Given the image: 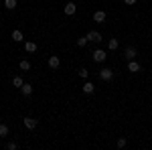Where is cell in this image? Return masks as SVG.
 I'll list each match as a JSON object with an SVG mask.
<instances>
[{"instance_id":"cell-4","label":"cell","mask_w":152,"mask_h":150,"mask_svg":"<svg viewBox=\"0 0 152 150\" xmlns=\"http://www.w3.org/2000/svg\"><path fill=\"white\" fill-rule=\"evenodd\" d=\"M87 39H89L91 43H99V41H104L102 33H97V31H89V33H87Z\"/></svg>"},{"instance_id":"cell-21","label":"cell","mask_w":152,"mask_h":150,"mask_svg":"<svg viewBox=\"0 0 152 150\" xmlns=\"http://www.w3.org/2000/svg\"><path fill=\"white\" fill-rule=\"evenodd\" d=\"M126 144H128V140H126V138H120V140H118V148H126Z\"/></svg>"},{"instance_id":"cell-13","label":"cell","mask_w":152,"mask_h":150,"mask_svg":"<svg viewBox=\"0 0 152 150\" xmlns=\"http://www.w3.org/2000/svg\"><path fill=\"white\" fill-rule=\"evenodd\" d=\"M12 41H16V43H20V41H23V31H18V29H16V31H12Z\"/></svg>"},{"instance_id":"cell-16","label":"cell","mask_w":152,"mask_h":150,"mask_svg":"<svg viewBox=\"0 0 152 150\" xmlns=\"http://www.w3.org/2000/svg\"><path fill=\"white\" fill-rule=\"evenodd\" d=\"M4 6H6L8 10H14V8H16V0H4Z\"/></svg>"},{"instance_id":"cell-22","label":"cell","mask_w":152,"mask_h":150,"mask_svg":"<svg viewBox=\"0 0 152 150\" xmlns=\"http://www.w3.org/2000/svg\"><path fill=\"white\" fill-rule=\"evenodd\" d=\"M6 148L8 150H16L18 146H16V142H6Z\"/></svg>"},{"instance_id":"cell-2","label":"cell","mask_w":152,"mask_h":150,"mask_svg":"<svg viewBox=\"0 0 152 150\" xmlns=\"http://www.w3.org/2000/svg\"><path fill=\"white\" fill-rule=\"evenodd\" d=\"M99 79L102 81H112L114 79V71L112 69H102L99 71Z\"/></svg>"},{"instance_id":"cell-7","label":"cell","mask_w":152,"mask_h":150,"mask_svg":"<svg viewBox=\"0 0 152 150\" xmlns=\"http://www.w3.org/2000/svg\"><path fill=\"white\" fill-rule=\"evenodd\" d=\"M81 91L85 93V95H89V93L95 91V85L91 83V81H85V83H83V87H81Z\"/></svg>"},{"instance_id":"cell-18","label":"cell","mask_w":152,"mask_h":150,"mask_svg":"<svg viewBox=\"0 0 152 150\" xmlns=\"http://www.w3.org/2000/svg\"><path fill=\"white\" fill-rule=\"evenodd\" d=\"M118 45H120V43H118V39H110V43H107L110 51H116V49H118Z\"/></svg>"},{"instance_id":"cell-9","label":"cell","mask_w":152,"mask_h":150,"mask_svg":"<svg viewBox=\"0 0 152 150\" xmlns=\"http://www.w3.org/2000/svg\"><path fill=\"white\" fill-rule=\"evenodd\" d=\"M23 124H24V128H28V130H35L39 122H37L35 118H24V120H23Z\"/></svg>"},{"instance_id":"cell-23","label":"cell","mask_w":152,"mask_h":150,"mask_svg":"<svg viewBox=\"0 0 152 150\" xmlns=\"http://www.w3.org/2000/svg\"><path fill=\"white\" fill-rule=\"evenodd\" d=\"M124 2H126L128 6H132V4H136V0H124Z\"/></svg>"},{"instance_id":"cell-8","label":"cell","mask_w":152,"mask_h":150,"mask_svg":"<svg viewBox=\"0 0 152 150\" xmlns=\"http://www.w3.org/2000/svg\"><path fill=\"white\" fill-rule=\"evenodd\" d=\"M124 57L128 59V61H134V59H136V49H134V47H126V51H124Z\"/></svg>"},{"instance_id":"cell-5","label":"cell","mask_w":152,"mask_h":150,"mask_svg":"<svg viewBox=\"0 0 152 150\" xmlns=\"http://www.w3.org/2000/svg\"><path fill=\"white\" fill-rule=\"evenodd\" d=\"M128 71L130 73H140L142 71V67H140V63L134 59V61H128Z\"/></svg>"},{"instance_id":"cell-15","label":"cell","mask_w":152,"mask_h":150,"mask_svg":"<svg viewBox=\"0 0 152 150\" xmlns=\"http://www.w3.org/2000/svg\"><path fill=\"white\" fill-rule=\"evenodd\" d=\"M6 136H8V126L0 124V138H6Z\"/></svg>"},{"instance_id":"cell-12","label":"cell","mask_w":152,"mask_h":150,"mask_svg":"<svg viewBox=\"0 0 152 150\" xmlns=\"http://www.w3.org/2000/svg\"><path fill=\"white\" fill-rule=\"evenodd\" d=\"M20 91H23V95H26V97H28V95L33 93V85H31V83H23Z\"/></svg>"},{"instance_id":"cell-11","label":"cell","mask_w":152,"mask_h":150,"mask_svg":"<svg viewBox=\"0 0 152 150\" xmlns=\"http://www.w3.org/2000/svg\"><path fill=\"white\" fill-rule=\"evenodd\" d=\"M24 51H26V53H35V51H37V43L26 41V43H24Z\"/></svg>"},{"instance_id":"cell-14","label":"cell","mask_w":152,"mask_h":150,"mask_svg":"<svg viewBox=\"0 0 152 150\" xmlns=\"http://www.w3.org/2000/svg\"><path fill=\"white\" fill-rule=\"evenodd\" d=\"M18 67H20V71H28V69H31V61H26V59H23V61L18 63Z\"/></svg>"},{"instance_id":"cell-10","label":"cell","mask_w":152,"mask_h":150,"mask_svg":"<svg viewBox=\"0 0 152 150\" xmlns=\"http://www.w3.org/2000/svg\"><path fill=\"white\" fill-rule=\"evenodd\" d=\"M94 20H95L97 24H104V20H105V12H104V10H97V12L94 14Z\"/></svg>"},{"instance_id":"cell-1","label":"cell","mask_w":152,"mask_h":150,"mask_svg":"<svg viewBox=\"0 0 152 150\" xmlns=\"http://www.w3.org/2000/svg\"><path fill=\"white\" fill-rule=\"evenodd\" d=\"M105 59H107V53H105L104 49H95L94 51V61L95 63H104Z\"/></svg>"},{"instance_id":"cell-6","label":"cell","mask_w":152,"mask_h":150,"mask_svg":"<svg viewBox=\"0 0 152 150\" xmlns=\"http://www.w3.org/2000/svg\"><path fill=\"white\" fill-rule=\"evenodd\" d=\"M63 12H65L67 16H73V14L77 12V6H75L73 2H67V4H65V8H63Z\"/></svg>"},{"instance_id":"cell-17","label":"cell","mask_w":152,"mask_h":150,"mask_svg":"<svg viewBox=\"0 0 152 150\" xmlns=\"http://www.w3.org/2000/svg\"><path fill=\"white\" fill-rule=\"evenodd\" d=\"M87 43H89V39H87V35H85V37H79V39H77V47H85Z\"/></svg>"},{"instance_id":"cell-19","label":"cell","mask_w":152,"mask_h":150,"mask_svg":"<svg viewBox=\"0 0 152 150\" xmlns=\"http://www.w3.org/2000/svg\"><path fill=\"white\" fill-rule=\"evenodd\" d=\"M23 77H14V79H12V85H14V87H18V89H20V87H23Z\"/></svg>"},{"instance_id":"cell-20","label":"cell","mask_w":152,"mask_h":150,"mask_svg":"<svg viewBox=\"0 0 152 150\" xmlns=\"http://www.w3.org/2000/svg\"><path fill=\"white\" fill-rule=\"evenodd\" d=\"M79 77H81V79H87V77H89V71L87 69H79Z\"/></svg>"},{"instance_id":"cell-3","label":"cell","mask_w":152,"mask_h":150,"mask_svg":"<svg viewBox=\"0 0 152 150\" xmlns=\"http://www.w3.org/2000/svg\"><path fill=\"white\" fill-rule=\"evenodd\" d=\"M47 63H49V67H51V69H59V67H61V59H59L57 55H51Z\"/></svg>"}]
</instances>
